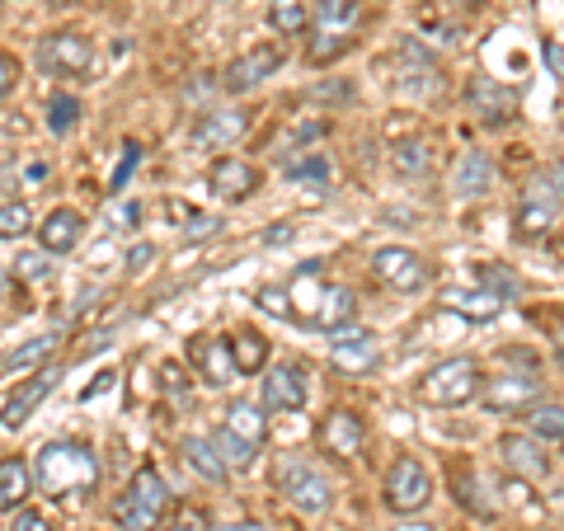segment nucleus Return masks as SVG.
<instances>
[{
	"label": "nucleus",
	"instance_id": "14",
	"mask_svg": "<svg viewBox=\"0 0 564 531\" xmlns=\"http://www.w3.org/2000/svg\"><path fill=\"white\" fill-rule=\"evenodd\" d=\"M480 400L494 414H522L541 400V381L532 377V371H503V377L480 386Z\"/></svg>",
	"mask_w": 564,
	"mask_h": 531
},
{
	"label": "nucleus",
	"instance_id": "5",
	"mask_svg": "<svg viewBox=\"0 0 564 531\" xmlns=\"http://www.w3.org/2000/svg\"><path fill=\"white\" fill-rule=\"evenodd\" d=\"M278 494L296 512H306V518H321V512H329V503H334L329 475L315 462H306V456H296V452L278 462Z\"/></svg>",
	"mask_w": 564,
	"mask_h": 531
},
{
	"label": "nucleus",
	"instance_id": "31",
	"mask_svg": "<svg viewBox=\"0 0 564 531\" xmlns=\"http://www.w3.org/2000/svg\"><path fill=\"white\" fill-rule=\"evenodd\" d=\"M99 221H104V231H109V236H132L137 226H141V203H137V198H122V193H113Z\"/></svg>",
	"mask_w": 564,
	"mask_h": 531
},
{
	"label": "nucleus",
	"instance_id": "34",
	"mask_svg": "<svg viewBox=\"0 0 564 531\" xmlns=\"http://www.w3.org/2000/svg\"><path fill=\"white\" fill-rule=\"evenodd\" d=\"M269 24L282 33V39H296V33L311 24L306 0H273V6H269Z\"/></svg>",
	"mask_w": 564,
	"mask_h": 531
},
{
	"label": "nucleus",
	"instance_id": "3",
	"mask_svg": "<svg viewBox=\"0 0 564 531\" xmlns=\"http://www.w3.org/2000/svg\"><path fill=\"white\" fill-rule=\"evenodd\" d=\"M165 508H170V485L161 480L155 466H141L113 499V522L122 531H155L165 518Z\"/></svg>",
	"mask_w": 564,
	"mask_h": 531
},
{
	"label": "nucleus",
	"instance_id": "12",
	"mask_svg": "<svg viewBox=\"0 0 564 531\" xmlns=\"http://www.w3.org/2000/svg\"><path fill=\"white\" fill-rule=\"evenodd\" d=\"M329 367L344 371V377H372L381 367V339L372 329H339L329 339Z\"/></svg>",
	"mask_w": 564,
	"mask_h": 531
},
{
	"label": "nucleus",
	"instance_id": "13",
	"mask_svg": "<svg viewBox=\"0 0 564 531\" xmlns=\"http://www.w3.org/2000/svg\"><path fill=\"white\" fill-rule=\"evenodd\" d=\"M560 193H555V184H551V174H536L532 184L522 188V198H518V236H545L551 226L560 221Z\"/></svg>",
	"mask_w": 564,
	"mask_h": 531
},
{
	"label": "nucleus",
	"instance_id": "28",
	"mask_svg": "<svg viewBox=\"0 0 564 531\" xmlns=\"http://www.w3.org/2000/svg\"><path fill=\"white\" fill-rule=\"evenodd\" d=\"M527 414V433L536 442H564V404L560 400H536Z\"/></svg>",
	"mask_w": 564,
	"mask_h": 531
},
{
	"label": "nucleus",
	"instance_id": "53",
	"mask_svg": "<svg viewBox=\"0 0 564 531\" xmlns=\"http://www.w3.org/2000/svg\"><path fill=\"white\" fill-rule=\"evenodd\" d=\"M47 6H70V0H47Z\"/></svg>",
	"mask_w": 564,
	"mask_h": 531
},
{
	"label": "nucleus",
	"instance_id": "6",
	"mask_svg": "<svg viewBox=\"0 0 564 531\" xmlns=\"http://www.w3.org/2000/svg\"><path fill=\"white\" fill-rule=\"evenodd\" d=\"M315 20H321V29H315V43H311V62L325 66L348 52L352 29L362 20V0H315Z\"/></svg>",
	"mask_w": 564,
	"mask_h": 531
},
{
	"label": "nucleus",
	"instance_id": "39",
	"mask_svg": "<svg viewBox=\"0 0 564 531\" xmlns=\"http://www.w3.org/2000/svg\"><path fill=\"white\" fill-rule=\"evenodd\" d=\"M165 531H212V518L198 508V503H180L170 512V527Z\"/></svg>",
	"mask_w": 564,
	"mask_h": 531
},
{
	"label": "nucleus",
	"instance_id": "23",
	"mask_svg": "<svg viewBox=\"0 0 564 531\" xmlns=\"http://www.w3.org/2000/svg\"><path fill=\"white\" fill-rule=\"evenodd\" d=\"M489 188H494V165H489V155L466 151L462 161H456V170H452V193H462V198H485Z\"/></svg>",
	"mask_w": 564,
	"mask_h": 531
},
{
	"label": "nucleus",
	"instance_id": "17",
	"mask_svg": "<svg viewBox=\"0 0 564 531\" xmlns=\"http://www.w3.org/2000/svg\"><path fill=\"white\" fill-rule=\"evenodd\" d=\"M282 292H288V321H302L306 329H315V315H321L325 292H329V282L321 278V263H302Z\"/></svg>",
	"mask_w": 564,
	"mask_h": 531
},
{
	"label": "nucleus",
	"instance_id": "8",
	"mask_svg": "<svg viewBox=\"0 0 564 531\" xmlns=\"http://www.w3.org/2000/svg\"><path fill=\"white\" fill-rule=\"evenodd\" d=\"M39 66L47 76H62V80H85L95 76L99 66V52L90 39H80V33H47L39 43Z\"/></svg>",
	"mask_w": 564,
	"mask_h": 531
},
{
	"label": "nucleus",
	"instance_id": "7",
	"mask_svg": "<svg viewBox=\"0 0 564 531\" xmlns=\"http://www.w3.org/2000/svg\"><path fill=\"white\" fill-rule=\"evenodd\" d=\"M386 508L395 512V518H414L433 503V475L423 470L419 456H400V462L386 470Z\"/></svg>",
	"mask_w": 564,
	"mask_h": 531
},
{
	"label": "nucleus",
	"instance_id": "40",
	"mask_svg": "<svg viewBox=\"0 0 564 531\" xmlns=\"http://www.w3.org/2000/svg\"><path fill=\"white\" fill-rule=\"evenodd\" d=\"M155 259H161V245H151V240H137L132 250L122 254V269H128V273H141V269H147V263H155Z\"/></svg>",
	"mask_w": 564,
	"mask_h": 531
},
{
	"label": "nucleus",
	"instance_id": "4",
	"mask_svg": "<svg viewBox=\"0 0 564 531\" xmlns=\"http://www.w3.org/2000/svg\"><path fill=\"white\" fill-rule=\"evenodd\" d=\"M480 362L475 358H443L437 367H429L419 377V400L429 404V410H462V404H470L475 395H480Z\"/></svg>",
	"mask_w": 564,
	"mask_h": 531
},
{
	"label": "nucleus",
	"instance_id": "45",
	"mask_svg": "<svg viewBox=\"0 0 564 531\" xmlns=\"http://www.w3.org/2000/svg\"><path fill=\"white\" fill-rule=\"evenodd\" d=\"M14 80H20V66H14L10 52H0V99L14 90Z\"/></svg>",
	"mask_w": 564,
	"mask_h": 531
},
{
	"label": "nucleus",
	"instance_id": "29",
	"mask_svg": "<svg viewBox=\"0 0 564 531\" xmlns=\"http://www.w3.org/2000/svg\"><path fill=\"white\" fill-rule=\"evenodd\" d=\"M231 358H236V371L254 377V371L269 367V339H263L259 329H240L231 339Z\"/></svg>",
	"mask_w": 564,
	"mask_h": 531
},
{
	"label": "nucleus",
	"instance_id": "11",
	"mask_svg": "<svg viewBox=\"0 0 564 531\" xmlns=\"http://www.w3.org/2000/svg\"><path fill=\"white\" fill-rule=\"evenodd\" d=\"M188 367L198 371V381L207 386V391H226L240 371H236V358H231V344L217 339V334H193L188 348H184Z\"/></svg>",
	"mask_w": 564,
	"mask_h": 531
},
{
	"label": "nucleus",
	"instance_id": "35",
	"mask_svg": "<svg viewBox=\"0 0 564 531\" xmlns=\"http://www.w3.org/2000/svg\"><path fill=\"white\" fill-rule=\"evenodd\" d=\"M52 348H57V334H39V339H29L24 348H14L0 367H6V371H29V367H39Z\"/></svg>",
	"mask_w": 564,
	"mask_h": 531
},
{
	"label": "nucleus",
	"instance_id": "20",
	"mask_svg": "<svg viewBox=\"0 0 564 531\" xmlns=\"http://www.w3.org/2000/svg\"><path fill=\"white\" fill-rule=\"evenodd\" d=\"M245 132H250V118H245L240 109H207L198 113V122H193V147H207V151H217V147H231V141H240Z\"/></svg>",
	"mask_w": 564,
	"mask_h": 531
},
{
	"label": "nucleus",
	"instance_id": "27",
	"mask_svg": "<svg viewBox=\"0 0 564 531\" xmlns=\"http://www.w3.org/2000/svg\"><path fill=\"white\" fill-rule=\"evenodd\" d=\"M443 301H447V306H452L456 315H466V321H494V315L503 311V296H494L489 288H475V292L452 288Z\"/></svg>",
	"mask_w": 564,
	"mask_h": 531
},
{
	"label": "nucleus",
	"instance_id": "41",
	"mask_svg": "<svg viewBox=\"0 0 564 531\" xmlns=\"http://www.w3.org/2000/svg\"><path fill=\"white\" fill-rule=\"evenodd\" d=\"M254 306H263L269 315H288V292H282L278 282H263V288L254 292Z\"/></svg>",
	"mask_w": 564,
	"mask_h": 531
},
{
	"label": "nucleus",
	"instance_id": "52",
	"mask_svg": "<svg viewBox=\"0 0 564 531\" xmlns=\"http://www.w3.org/2000/svg\"><path fill=\"white\" fill-rule=\"evenodd\" d=\"M555 353H560V367H564V334H560V344H555Z\"/></svg>",
	"mask_w": 564,
	"mask_h": 531
},
{
	"label": "nucleus",
	"instance_id": "43",
	"mask_svg": "<svg viewBox=\"0 0 564 531\" xmlns=\"http://www.w3.org/2000/svg\"><path fill=\"white\" fill-rule=\"evenodd\" d=\"M47 259H52V254L29 250V254H20V263H14V269H20V278H29V282H43V278H47Z\"/></svg>",
	"mask_w": 564,
	"mask_h": 531
},
{
	"label": "nucleus",
	"instance_id": "10",
	"mask_svg": "<svg viewBox=\"0 0 564 531\" xmlns=\"http://www.w3.org/2000/svg\"><path fill=\"white\" fill-rule=\"evenodd\" d=\"M282 62H288L282 43H254L250 52H240V57L221 71V90L226 95H250L273 76V71H282Z\"/></svg>",
	"mask_w": 564,
	"mask_h": 531
},
{
	"label": "nucleus",
	"instance_id": "25",
	"mask_svg": "<svg viewBox=\"0 0 564 531\" xmlns=\"http://www.w3.org/2000/svg\"><path fill=\"white\" fill-rule=\"evenodd\" d=\"M184 462H188V470L198 475V480H207V485H226L231 480V470H226V462L217 456V447H212V437H184Z\"/></svg>",
	"mask_w": 564,
	"mask_h": 531
},
{
	"label": "nucleus",
	"instance_id": "33",
	"mask_svg": "<svg viewBox=\"0 0 564 531\" xmlns=\"http://www.w3.org/2000/svg\"><path fill=\"white\" fill-rule=\"evenodd\" d=\"M282 174L288 180H296V184H329V155H321V151H302V155H292L288 165H282Z\"/></svg>",
	"mask_w": 564,
	"mask_h": 531
},
{
	"label": "nucleus",
	"instance_id": "37",
	"mask_svg": "<svg viewBox=\"0 0 564 531\" xmlns=\"http://www.w3.org/2000/svg\"><path fill=\"white\" fill-rule=\"evenodd\" d=\"M33 231V212L29 203H0V240H24Z\"/></svg>",
	"mask_w": 564,
	"mask_h": 531
},
{
	"label": "nucleus",
	"instance_id": "26",
	"mask_svg": "<svg viewBox=\"0 0 564 531\" xmlns=\"http://www.w3.org/2000/svg\"><path fill=\"white\" fill-rule=\"evenodd\" d=\"M352 311H358V296H352L348 282H329L325 306H321V315H315V329L339 334V329H348V325H352Z\"/></svg>",
	"mask_w": 564,
	"mask_h": 531
},
{
	"label": "nucleus",
	"instance_id": "24",
	"mask_svg": "<svg viewBox=\"0 0 564 531\" xmlns=\"http://www.w3.org/2000/svg\"><path fill=\"white\" fill-rule=\"evenodd\" d=\"M33 489V470L24 456H0V512H20Z\"/></svg>",
	"mask_w": 564,
	"mask_h": 531
},
{
	"label": "nucleus",
	"instance_id": "21",
	"mask_svg": "<svg viewBox=\"0 0 564 531\" xmlns=\"http://www.w3.org/2000/svg\"><path fill=\"white\" fill-rule=\"evenodd\" d=\"M85 240V217L76 207H57V212H47L43 226H39V245H43V254H70L76 245Z\"/></svg>",
	"mask_w": 564,
	"mask_h": 531
},
{
	"label": "nucleus",
	"instance_id": "38",
	"mask_svg": "<svg viewBox=\"0 0 564 531\" xmlns=\"http://www.w3.org/2000/svg\"><path fill=\"white\" fill-rule=\"evenodd\" d=\"M429 141H423V137H410V141H395V155H391V161H395V170L400 174H423V170H429Z\"/></svg>",
	"mask_w": 564,
	"mask_h": 531
},
{
	"label": "nucleus",
	"instance_id": "48",
	"mask_svg": "<svg viewBox=\"0 0 564 531\" xmlns=\"http://www.w3.org/2000/svg\"><path fill=\"white\" fill-rule=\"evenodd\" d=\"M391 531H437V527L433 522H395Z\"/></svg>",
	"mask_w": 564,
	"mask_h": 531
},
{
	"label": "nucleus",
	"instance_id": "49",
	"mask_svg": "<svg viewBox=\"0 0 564 531\" xmlns=\"http://www.w3.org/2000/svg\"><path fill=\"white\" fill-rule=\"evenodd\" d=\"M551 184H555V193H560V198H564V161L551 170Z\"/></svg>",
	"mask_w": 564,
	"mask_h": 531
},
{
	"label": "nucleus",
	"instance_id": "51",
	"mask_svg": "<svg viewBox=\"0 0 564 531\" xmlns=\"http://www.w3.org/2000/svg\"><path fill=\"white\" fill-rule=\"evenodd\" d=\"M456 6H462V10H475V6H485V0H456Z\"/></svg>",
	"mask_w": 564,
	"mask_h": 531
},
{
	"label": "nucleus",
	"instance_id": "16",
	"mask_svg": "<svg viewBox=\"0 0 564 531\" xmlns=\"http://www.w3.org/2000/svg\"><path fill=\"white\" fill-rule=\"evenodd\" d=\"M207 184H212V193H217L221 203H245V198H254L259 193L263 174H259V165L245 161V155H221V161H212Z\"/></svg>",
	"mask_w": 564,
	"mask_h": 531
},
{
	"label": "nucleus",
	"instance_id": "19",
	"mask_svg": "<svg viewBox=\"0 0 564 531\" xmlns=\"http://www.w3.org/2000/svg\"><path fill=\"white\" fill-rule=\"evenodd\" d=\"M499 456L503 466L522 475V480H545L551 475V456H545V442H536L532 433H503L499 437Z\"/></svg>",
	"mask_w": 564,
	"mask_h": 531
},
{
	"label": "nucleus",
	"instance_id": "15",
	"mask_svg": "<svg viewBox=\"0 0 564 531\" xmlns=\"http://www.w3.org/2000/svg\"><path fill=\"white\" fill-rule=\"evenodd\" d=\"M306 400H311V381H306L302 362L263 367V404H269V410L296 414V410H306Z\"/></svg>",
	"mask_w": 564,
	"mask_h": 531
},
{
	"label": "nucleus",
	"instance_id": "50",
	"mask_svg": "<svg viewBox=\"0 0 564 531\" xmlns=\"http://www.w3.org/2000/svg\"><path fill=\"white\" fill-rule=\"evenodd\" d=\"M217 531H263L259 522H226V527H217Z\"/></svg>",
	"mask_w": 564,
	"mask_h": 531
},
{
	"label": "nucleus",
	"instance_id": "47",
	"mask_svg": "<svg viewBox=\"0 0 564 531\" xmlns=\"http://www.w3.org/2000/svg\"><path fill=\"white\" fill-rule=\"evenodd\" d=\"M269 245H288L292 240V226H269V236H263Z\"/></svg>",
	"mask_w": 564,
	"mask_h": 531
},
{
	"label": "nucleus",
	"instance_id": "22",
	"mask_svg": "<svg viewBox=\"0 0 564 531\" xmlns=\"http://www.w3.org/2000/svg\"><path fill=\"white\" fill-rule=\"evenodd\" d=\"M52 386H57V371H52V367L33 371V377L24 381V391H20V395H10V404H6V414H0V423H6L10 433H14V429H24L29 414H33V410H39V404L47 400Z\"/></svg>",
	"mask_w": 564,
	"mask_h": 531
},
{
	"label": "nucleus",
	"instance_id": "46",
	"mask_svg": "<svg viewBox=\"0 0 564 531\" xmlns=\"http://www.w3.org/2000/svg\"><path fill=\"white\" fill-rule=\"evenodd\" d=\"M545 66H551V76L555 80H564V43L555 39V43H545Z\"/></svg>",
	"mask_w": 564,
	"mask_h": 531
},
{
	"label": "nucleus",
	"instance_id": "36",
	"mask_svg": "<svg viewBox=\"0 0 564 531\" xmlns=\"http://www.w3.org/2000/svg\"><path fill=\"white\" fill-rule=\"evenodd\" d=\"M76 122H80V99L76 95H52L47 99V128L66 137V132H76Z\"/></svg>",
	"mask_w": 564,
	"mask_h": 531
},
{
	"label": "nucleus",
	"instance_id": "30",
	"mask_svg": "<svg viewBox=\"0 0 564 531\" xmlns=\"http://www.w3.org/2000/svg\"><path fill=\"white\" fill-rule=\"evenodd\" d=\"M470 104L480 109L485 122H503L508 113H513V95L499 90L494 80H475V85H470Z\"/></svg>",
	"mask_w": 564,
	"mask_h": 531
},
{
	"label": "nucleus",
	"instance_id": "1",
	"mask_svg": "<svg viewBox=\"0 0 564 531\" xmlns=\"http://www.w3.org/2000/svg\"><path fill=\"white\" fill-rule=\"evenodd\" d=\"M33 485H39L47 499L57 503H76V499H90L99 489V456L90 442L80 437H52L33 456Z\"/></svg>",
	"mask_w": 564,
	"mask_h": 531
},
{
	"label": "nucleus",
	"instance_id": "9",
	"mask_svg": "<svg viewBox=\"0 0 564 531\" xmlns=\"http://www.w3.org/2000/svg\"><path fill=\"white\" fill-rule=\"evenodd\" d=\"M372 273H377V282H386L391 292H400V296H414V292H423L429 288V263H423V254L419 250H410V245H381V250L372 254Z\"/></svg>",
	"mask_w": 564,
	"mask_h": 531
},
{
	"label": "nucleus",
	"instance_id": "32",
	"mask_svg": "<svg viewBox=\"0 0 564 531\" xmlns=\"http://www.w3.org/2000/svg\"><path fill=\"white\" fill-rule=\"evenodd\" d=\"M165 221H180V231L188 240H203V236H217L221 231V217H207V212H193L184 203H165Z\"/></svg>",
	"mask_w": 564,
	"mask_h": 531
},
{
	"label": "nucleus",
	"instance_id": "42",
	"mask_svg": "<svg viewBox=\"0 0 564 531\" xmlns=\"http://www.w3.org/2000/svg\"><path fill=\"white\" fill-rule=\"evenodd\" d=\"M10 531H57V527H52L47 512H39V508H20V512H14V522H10Z\"/></svg>",
	"mask_w": 564,
	"mask_h": 531
},
{
	"label": "nucleus",
	"instance_id": "44",
	"mask_svg": "<svg viewBox=\"0 0 564 531\" xmlns=\"http://www.w3.org/2000/svg\"><path fill=\"white\" fill-rule=\"evenodd\" d=\"M137 161H141V147H137V141H128V147H122V161L113 170V193H122V184H128V174L137 170Z\"/></svg>",
	"mask_w": 564,
	"mask_h": 531
},
{
	"label": "nucleus",
	"instance_id": "18",
	"mask_svg": "<svg viewBox=\"0 0 564 531\" xmlns=\"http://www.w3.org/2000/svg\"><path fill=\"white\" fill-rule=\"evenodd\" d=\"M321 452H329L334 462H352V456L362 452V442H367V423L362 414H352V410H334L325 423H321Z\"/></svg>",
	"mask_w": 564,
	"mask_h": 531
},
{
	"label": "nucleus",
	"instance_id": "2",
	"mask_svg": "<svg viewBox=\"0 0 564 531\" xmlns=\"http://www.w3.org/2000/svg\"><path fill=\"white\" fill-rule=\"evenodd\" d=\"M263 442H269V419H263L259 404H250V400L226 404L217 433H212V447H217L226 470H250L259 462Z\"/></svg>",
	"mask_w": 564,
	"mask_h": 531
}]
</instances>
